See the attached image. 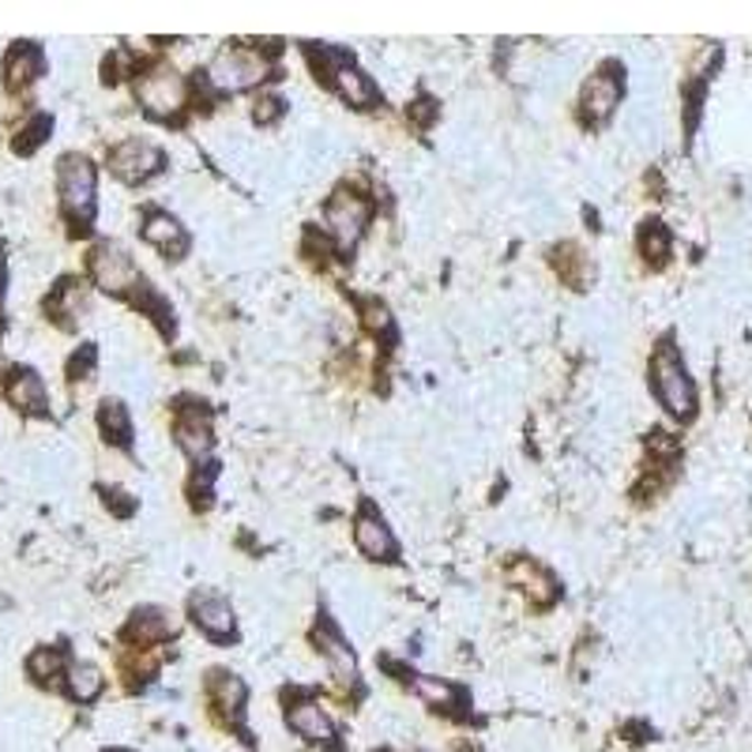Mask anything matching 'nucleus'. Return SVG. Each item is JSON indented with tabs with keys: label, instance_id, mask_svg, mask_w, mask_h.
Instances as JSON below:
<instances>
[{
	"label": "nucleus",
	"instance_id": "13",
	"mask_svg": "<svg viewBox=\"0 0 752 752\" xmlns=\"http://www.w3.org/2000/svg\"><path fill=\"white\" fill-rule=\"evenodd\" d=\"M140 234H144V241L151 245V249H158L162 256H174V260H181V256L188 253L185 226L177 222L170 211H147Z\"/></svg>",
	"mask_w": 752,
	"mask_h": 752
},
{
	"label": "nucleus",
	"instance_id": "17",
	"mask_svg": "<svg viewBox=\"0 0 752 752\" xmlns=\"http://www.w3.org/2000/svg\"><path fill=\"white\" fill-rule=\"evenodd\" d=\"M8 399L27 414H46V407H49V392L34 369H16L8 376Z\"/></svg>",
	"mask_w": 752,
	"mask_h": 752
},
{
	"label": "nucleus",
	"instance_id": "9",
	"mask_svg": "<svg viewBox=\"0 0 752 752\" xmlns=\"http://www.w3.org/2000/svg\"><path fill=\"white\" fill-rule=\"evenodd\" d=\"M188 613H192V621L211 640H230L234 629H237L234 606L222 595H215V591H200V595H192V602H188Z\"/></svg>",
	"mask_w": 752,
	"mask_h": 752
},
{
	"label": "nucleus",
	"instance_id": "30",
	"mask_svg": "<svg viewBox=\"0 0 752 752\" xmlns=\"http://www.w3.org/2000/svg\"><path fill=\"white\" fill-rule=\"evenodd\" d=\"M414 113H418V121H422V125H429L433 117H437V110H433V102H429V98H422V102L414 106Z\"/></svg>",
	"mask_w": 752,
	"mask_h": 752
},
{
	"label": "nucleus",
	"instance_id": "20",
	"mask_svg": "<svg viewBox=\"0 0 752 752\" xmlns=\"http://www.w3.org/2000/svg\"><path fill=\"white\" fill-rule=\"evenodd\" d=\"M42 49L38 46H16L12 53H8V65H4V79H8V87H27L31 79H38L42 76Z\"/></svg>",
	"mask_w": 752,
	"mask_h": 752
},
{
	"label": "nucleus",
	"instance_id": "3",
	"mask_svg": "<svg viewBox=\"0 0 752 752\" xmlns=\"http://www.w3.org/2000/svg\"><path fill=\"white\" fill-rule=\"evenodd\" d=\"M57 188H61V204L72 219H91L95 215V166L87 162L83 155H65L61 166H57Z\"/></svg>",
	"mask_w": 752,
	"mask_h": 752
},
{
	"label": "nucleus",
	"instance_id": "29",
	"mask_svg": "<svg viewBox=\"0 0 752 752\" xmlns=\"http://www.w3.org/2000/svg\"><path fill=\"white\" fill-rule=\"evenodd\" d=\"M365 324H369V332H376V335L392 332V316H388V309H384L380 301H365Z\"/></svg>",
	"mask_w": 752,
	"mask_h": 752
},
{
	"label": "nucleus",
	"instance_id": "18",
	"mask_svg": "<svg viewBox=\"0 0 752 752\" xmlns=\"http://www.w3.org/2000/svg\"><path fill=\"white\" fill-rule=\"evenodd\" d=\"M332 83H335V91L343 95V102L358 106V110H369L376 98H380V87H376L373 79L354 65H343L339 72L332 76Z\"/></svg>",
	"mask_w": 752,
	"mask_h": 752
},
{
	"label": "nucleus",
	"instance_id": "28",
	"mask_svg": "<svg viewBox=\"0 0 752 752\" xmlns=\"http://www.w3.org/2000/svg\"><path fill=\"white\" fill-rule=\"evenodd\" d=\"M95 362H98L95 346H83V350H79L76 358H72V365H68V373H72V380H91Z\"/></svg>",
	"mask_w": 752,
	"mask_h": 752
},
{
	"label": "nucleus",
	"instance_id": "16",
	"mask_svg": "<svg viewBox=\"0 0 752 752\" xmlns=\"http://www.w3.org/2000/svg\"><path fill=\"white\" fill-rule=\"evenodd\" d=\"M170 636H174V621H170V613H166L162 606L136 610L132 621H128V629H125V640L140 643V647H155V643H162Z\"/></svg>",
	"mask_w": 752,
	"mask_h": 752
},
{
	"label": "nucleus",
	"instance_id": "11",
	"mask_svg": "<svg viewBox=\"0 0 752 752\" xmlns=\"http://www.w3.org/2000/svg\"><path fill=\"white\" fill-rule=\"evenodd\" d=\"M508 580L516 583V587L523 591V595H527L534 606H553V602H557V595H561V583H557V576H553V572H546L542 568L538 561H516L508 568Z\"/></svg>",
	"mask_w": 752,
	"mask_h": 752
},
{
	"label": "nucleus",
	"instance_id": "22",
	"mask_svg": "<svg viewBox=\"0 0 752 752\" xmlns=\"http://www.w3.org/2000/svg\"><path fill=\"white\" fill-rule=\"evenodd\" d=\"M98 425H102L106 441L121 444V448L132 441V414H128V407L121 399H106L102 403V410H98Z\"/></svg>",
	"mask_w": 752,
	"mask_h": 752
},
{
	"label": "nucleus",
	"instance_id": "8",
	"mask_svg": "<svg viewBox=\"0 0 752 752\" xmlns=\"http://www.w3.org/2000/svg\"><path fill=\"white\" fill-rule=\"evenodd\" d=\"M617 102H621V79H617V68L606 65L583 83V98H580L583 117H587L591 125H602Z\"/></svg>",
	"mask_w": 752,
	"mask_h": 752
},
{
	"label": "nucleus",
	"instance_id": "4",
	"mask_svg": "<svg viewBox=\"0 0 752 752\" xmlns=\"http://www.w3.org/2000/svg\"><path fill=\"white\" fill-rule=\"evenodd\" d=\"M87 267H91V279L102 286L106 294H128L136 290V286H144L140 267H136L128 249H121L117 241H98Z\"/></svg>",
	"mask_w": 752,
	"mask_h": 752
},
{
	"label": "nucleus",
	"instance_id": "31",
	"mask_svg": "<svg viewBox=\"0 0 752 752\" xmlns=\"http://www.w3.org/2000/svg\"><path fill=\"white\" fill-rule=\"evenodd\" d=\"M0 275H4V256H0Z\"/></svg>",
	"mask_w": 752,
	"mask_h": 752
},
{
	"label": "nucleus",
	"instance_id": "27",
	"mask_svg": "<svg viewBox=\"0 0 752 752\" xmlns=\"http://www.w3.org/2000/svg\"><path fill=\"white\" fill-rule=\"evenodd\" d=\"M283 113H286V106H283L279 95H260V98H256V106H253V121L256 125H275Z\"/></svg>",
	"mask_w": 752,
	"mask_h": 752
},
{
	"label": "nucleus",
	"instance_id": "10",
	"mask_svg": "<svg viewBox=\"0 0 752 752\" xmlns=\"http://www.w3.org/2000/svg\"><path fill=\"white\" fill-rule=\"evenodd\" d=\"M316 647H320V655L328 659V670L332 677L339 681V685H358V662H354V651L346 647L343 632L332 625V621H320V629L313 632Z\"/></svg>",
	"mask_w": 752,
	"mask_h": 752
},
{
	"label": "nucleus",
	"instance_id": "5",
	"mask_svg": "<svg viewBox=\"0 0 752 752\" xmlns=\"http://www.w3.org/2000/svg\"><path fill=\"white\" fill-rule=\"evenodd\" d=\"M369 215H373L369 200L358 192H350V188H339V192L328 200V207H324V222H328L332 237L343 245V249H350V245L365 234Z\"/></svg>",
	"mask_w": 752,
	"mask_h": 752
},
{
	"label": "nucleus",
	"instance_id": "26",
	"mask_svg": "<svg viewBox=\"0 0 752 752\" xmlns=\"http://www.w3.org/2000/svg\"><path fill=\"white\" fill-rule=\"evenodd\" d=\"M49 128H53V121H49L46 113H42V117H34V121L23 128V140H16V151H19V155H31L34 147L46 140V132H49Z\"/></svg>",
	"mask_w": 752,
	"mask_h": 752
},
{
	"label": "nucleus",
	"instance_id": "24",
	"mask_svg": "<svg viewBox=\"0 0 752 752\" xmlns=\"http://www.w3.org/2000/svg\"><path fill=\"white\" fill-rule=\"evenodd\" d=\"M640 253L647 256L651 264H662L670 256V234L662 230L659 222H643V230H640Z\"/></svg>",
	"mask_w": 752,
	"mask_h": 752
},
{
	"label": "nucleus",
	"instance_id": "1",
	"mask_svg": "<svg viewBox=\"0 0 752 752\" xmlns=\"http://www.w3.org/2000/svg\"><path fill=\"white\" fill-rule=\"evenodd\" d=\"M651 384H655L659 403L674 414V418H692V410H696V388H692L674 346H662L655 354V362H651Z\"/></svg>",
	"mask_w": 752,
	"mask_h": 752
},
{
	"label": "nucleus",
	"instance_id": "6",
	"mask_svg": "<svg viewBox=\"0 0 752 752\" xmlns=\"http://www.w3.org/2000/svg\"><path fill=\"white\" fill-rule=\"evenodd\" d=\"M166 166V155L158 151L151 140H140V136H132V140H121L110 151V170L121 177L128 185H144L151 181V177Z\"/></svg>",
	"mask_w": 752,
	"mask_h": 752
},
{
	"label": "nucleus",
	"instance_id": "23",
	"mask_svg": "<svg viewBox=\"0 0 752 752\" xmlns=\"http://www.w3.org/2000/svg\"><path fill=\"white\" fill-rule=\"evenodd\" d=\"M27 670H31L34 681H42V685H53L57 677L68 674V659L61 655V651H53V647H38L34 655H31V662H27Z\"/></svg>",
	"mask_w": 752,
	"mask_h": 752
},
{
	"label": "nucleus",
	"instance_id": "2",
	"mask_svg": "<svg viewBox=\"0 0 752 752\" xmlns=\"http://www.w3.org/2000/svg\"><path fill=\"white\" fill-rule=\"evenodd\" d=\"M136 95H140V106L147 113L170 121V117L181 113V106L188 98V87H185V79L177 76L170 65H155V68H147L140 79H136Z\"/></svg>",
	"mask_w": 752,
	"mask_h": 752
},
{
	"label": "nucleus",
	"instance_id": "21",
	"mask_svg": "<svg viewBox=\"0 0 752 752\" xmlns=\"http://www.w3.org/2000/svg\"><path fill=\"white\" fill-rule=\"evenodd\" d=\"M65 677H68V692H72V700H79V704H91L98 692L106 689V677L95 662H72Z\"/></svg>",
	"mask_w": 752,
	"mask_h": 752
},
{
	"label": "nucleus",
	"instance_id": "14",
	"mask_svg": "<svg viewBox=\"0 0 752 752\" xmlns=\"http://www.w3.org/2000/svg\"><path fill=\"white\" fill-rule=\"evenodd\" d=\"M174 437H177V448H181L188 459H204L207 452H211V414L200 410V407H188L177 414V425H174Z\"/></svg>",
	"mask_w": 752,
	"mask_h": 752
},
{
	"label": "nucleus",
	"instance_id": "7",
	"mask_svg": "<svg viewBox=\"0 0 752 752\" xmlns=\"http://www.w3.org/2000/svg\"><path fill=\"white\" fill-rule=\"evenodd\" d=\"M207 79H211L219 91H245V87L264 79V61L245 53V49H222V53L215 57V65L207 68Z\"/></svg>",
	"mask_w": 752,
	"mask_h": 752
},
{
	"label": "nucleus",
	"instance_id": "12",
	"mask_svg": "<svg viewBox=\"0 0 752 752\" xmlns=\"http://www.w3.org/2000/svg\"><path fill=\"white\" fill-rule=\"evenodd\" d=\"M354 542H358V550L369 561H395V553H399V546H395V538L388 531V523L376 516L369 504L358 512V523H354Z\"/></svg>",
	"mask_w": 752,
	"mask_h": 752
},
{
	"label": "nucleus",
	"instance_id": "15",
	"mask_svg": "<svg viewBox=\"0 0 752 752\" xmlns=\"http://www.w3.org/2000/svg\"><path fill=\"white\" fill-rule=\"evenodd\" d=\"M286 726H290L298 738L313 741V745H332L335 741V722L316 700H301V704H294L286 711Z\"/></svg>",
	"mask_w": 752,
	"mask_h": 752
},
{
	"label": "nucleus",
	"instance_id": "25",
	"mask_svg": "<svg viewBox=\"0 0 752 752\" xmlns=\"http://www.w3.org/2000/svg\"><path fill=\"white\" fill-rule=\"evenodd\" d=\"M414 677V674H410ZM414 689H418L422 700H429L433 708H448L452 700H459V689H452L448 681H433V677H414Z\"/></svg>",
	"mask_w": 752,
	"mask_h": 752
},
{
	"label": "nucleus",
	"instance_id": "19",
	"mask_svg": "<svg viewBox=\"0 0 752 752\" xmlns=\"http://www.w3.org/2000/svg\"><path fill=\"white\" fill-rule=\"evenodd\" d=\"M207 692H211V704L222 711V715L237 719L245 711V681L237 674H226V670H215L211 677H207Z\"/></svg>",
	"mask_w": 752,
	"mask_h": 752
},
{
	"label": "nucleus",
	"instance_id": "32",
	"mask_svg": "<svg viewBox=\"0 0 752 752\" xmlns=\"http://www.w3.org/2000/svg\"><path fill=\"white\" fill-rule=\"evenodd\" d=\"M113 752H125V749H113Z\"/></svg>",
	"mask_w": 752,
	"mask_h": 752
}]
</instances>
